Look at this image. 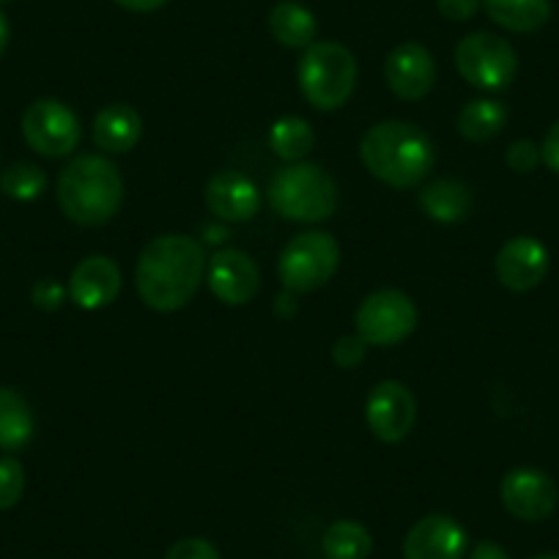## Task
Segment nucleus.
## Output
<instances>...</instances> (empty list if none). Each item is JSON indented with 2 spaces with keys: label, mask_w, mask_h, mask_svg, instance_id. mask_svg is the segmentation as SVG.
Segmentation results:
<instances>
[{
  "label": "nucleus",
  "mask_w": 559,
  "mask_h": 559,
  "mask_svg": "<svg viewBox=\"0 0 559 559\" xmlns=\"http://www.w3.org/2000/svg\"><path fill=\"white\" fill-rule=\"evenodd\" d=\"M206 250L185 234H163L143 247L134 266V288L143 305L157 313L181 310L206 277Z\"/></svg>",
  "instance_id": "nucleus-1"
},
{
  "label": "nucleus",
  "mask_w": 559,
  "mask_h": 559,
  "mask_svg": "<svg viewBox=\"0 0 559 559\" xmlns=\"http://www.w3.org/2000/svg\"><path fill=\"white\" fill-rule=\"evenodd\" d=\"M359 159L379 181L395 190H408L428 179L437 163V148L414 123L381 121L362 134Z\"/></svg>",
  "instance_id": "nucleus-2"
},
{
  "label": "nucleus",
  "mask_w": 559,
  "mask_h": 559,
  "mask_svg": "<svg viewBox=\"0 0 559 559\" xmlns=\"http://www.w3.org/2000/svg\"><path fill=\"white\" fill-rule=\"evenodd\" d=\"M58 206L83 228L110 223L123 206L121 170L105 154L74 157L58 176Z\"/></svg>",
  "instance_id": "nucleus-3"
},
{
  "label": "nucleus",
  "mask_w": 559,
  "mask_h": 559,
  "mask_svg": "<svg viewBox=\"0 0 559 559\" xmlns=\"http://www.w3.org/2000/svg\"><path fill=\"white\" fill-rule=\"evenodd\" d=\"M269 203L294 223H321L337 209V185L313 163H292L269 185Z\"/></svg>",
  "instance_id": "nucleus-4"
},
{
  "label": "nucleus",
  "mask_w": 559,
  "mask_h": 559,
  "mask_svg": "<svg viewBox=\"0 0 559 559\" xmlns=\"http://www.w3.org/2000/svg\"><path fill=\"white\" fill-rule=\"evenodd\" d=\"M299 88L316 110H341L357 85V61L337 41H313L299 61Z\"/></svg>",
  "instance_id": "nucleus-5"
},
{
  "label": "nucleus",
  "mask_w": 559,
  "mask_h": 559,
  "mask_svg": "<svg viewBox=\"0 0 559 559\" xmlns=\"http://www.w3.org/2000/svg\"><path fill=\"white\" fill-rule=\"evenodd\" d=\"M341 266V245L332 234L308 230L283 247L277 274L283 288L292 294H313L335 277Z\"/></svg>",
  "instance_id": "nucleus-6"
},
{
  "label": "nucleus",
  "mask_w": 559,
  "mask_h": 559,
  "mask_svg": "<svg viewBox=\"0 0 559 559\" xmlns=\"http://www.w3.org/2000/svg\"><path fill=\"white\" fill-rule=\"evenodd\" d=\"M455 67L461 78L480 91H504L519 72V56L502 36L477 31L455 47Z\"/></svg>",
  "instance_id": "nucleus-7"
},
{
  "label": "nucleus",
  "mask_w": 559,
  "mask_h": 559,
  "mask_svg": "<svg viewBox=\"0 0 559 559\" xmlns=\"http://www.w3.org/2000/svg\"><path fill=\"white\" fill-rule=\"evenodd\" d=\"M357 335L368 346H397L417 330V308L397 288H381L362 299L354 316Z\"/></svg>",
  "instance_id": "nucleus-8"
},
{
  "label": "nucleus",
  "mask_w": 559,
  "mask_h": 559,
  "mask_svg": "<svg viewBox=\"0 0 559 559\" xmlns=\"http://www.w3.org/2000/svg\"><path fill=\"white\" fill-rule=\"evenodd\" d=\"M23 134L41 157H69L80 143V118L63 102L36 99L23 116Z\"/></svg>",
  "instance_id": "nucleus-9"
},
{
  "label": "nucleus",
  "mask_w": 559,
  "mask_h": 559,
  "mask_svg": "<svg viewBox=\"0 0 559 559\" xmlns=\"http://www.w3.org/2000/svg\"><path fill=\"white\" fill-rule=\"evenodd\" d=\"M414 419H417V401L403 381H381L370 390L365 403V423L379 442H403L412 433Z\"/></svg>",
  "instance_id": "nucleus-10"
},
{
  "label": "nucleus",
  "mask_w": 559,
  "mask_h": 559,
  "mask_svg": "<svg viewBox=\"0 0 559 559\" xmlns=\"http://www.w3.org/2000/svg\"><path fill=\"white\" fill-rule=\"evenodd\" d=\"M504 510L521 521H543L557 510L559 491L557 483L540 469L521 466V469L508 472L499 486Z\"/></svg>",
  "instance_id": "nucleus-11"
},
{
  "label": "nucleus",
  "mask_w": 559,
  "mask_h": 559,
  "mask_svg": "<svg viewBox=\"0 0 559 559\" xmlns=\"http://www.w3.org/2000/svg\"><path fill=\"white\" fill-rule=\"evenodd\" d=\"M206 283L219 302L239 308V305L255 299L258 288H261V272L245 250L228 247V250H219L214 252V258H209Z\"/></svg>",
  "instance_id": "nucleus-12"
},
{
  "label": "nucleus",
  "mask_w": 559,
  "mask_h": 559,
  "mask_svg": "<svg viewBox=\"0 0 559 559\" xmlns=\"http://www.w3.org/2000/svg\"><path fill=\"white\" fill-rule=\"evenodd\" d=\"M384 80L395 96L406 102H419L431 94L433 83H437V63L423 45L403 41L386 56Z\"/></svg>",
  "instance_id": "nucleus-13"
},
{
  "label": "nucleus",
  "mask_w": 559,
  "mask_h": 559,
  "mask_svg": "<svg viewBox=\"0 0 559 559\" xmlns=\"http://www.w3.org/2000/svg\"><path fill=\"white\" fill-rule=\"evenodd\" d=\"M469 546L466 530L453 515L433 513L419 519L403 540V559H461Z\"/></svg>",
  "instance_id": "nucleus-14"
},
{
  "label": "nucleus",
  "mask_w": 559,
  "mask_h": 559,
  "mask_svg": "<svg viewBox=\"0 0 559 559\" xmlns=\"http://www.w3.org/2000/svg\"><path fill=\"white\" fill-rule=\"evenodd\" d=\"M497 277L504 288L524 294L537 288L548 274V250L535 236H513L497 252Z\"/></svg>",
  "instance_id": "nucleus-15"
},
{
  "label": "nucleus",
  "mask_w": 559,
  "mask_h": 559,
  "mask_svg": "<svg viewBox=\"0 0 559 559\" xmlns=\"http://www.w3.org/2000/svg\"><path fill=\"white\" fill-rule=\"evenodd\" d=\"M121 294V269L107 255H88L69 277V297L80 310H99Z\"/></svg>",
  "instance_id": "nucleus-16"
},
{
  "label": "nucleus",
  "mask_w": 559,
  "mask_h": 559,
  "mask_svg": "<svg viewBox=\"0 0 559 559\" xmlns=\"http://www.w3.org/2000/svg\"><path fill=\"white\" fill-rule=\"evenodd\" d=\"M206 206L225 223H247L261 209V192L245 174L219 170L206 185Z\"/></svg>",
  "instance_id": "nucleus-17"
},
{
  "label": "nucleus",
  "mask_w": 559,
  "mask_h": 559,
  "mask_svg": "<svg viewBox=\"0 0 559 559\" xmlns=\"http://www.w3.org/2000/svg\"><path fill=\"white\" fill-rule=\"evenodd\" d=\"M143 138V118L134 107L116 102L94 118V143L105 154H127Z\"/></svg>",
  "instance_id": "nucleus-18"
},
{
  "label": "nucleus",
  "mask_w": 559,
  "mask_h": 559,
  "mask_svg": "<svg viewBox=\"0 0 559 559\" xmlns=\"http://www.w3.org/2000/svg\"><path fill=\"white\" fill-rule=\"evenodd\" d=\"M472 206H475L472 187L461 179H437L419 190V209L433 223H464L472 214Z\"/></svg>",
  "instance_id": "nucleus-19"
},
{
  "label": "nucleus",
  "mask_w": 559,
  "mask_h": 559,
  "mask_svg": "<svg viewBox=\"0 0 559 559\" xmlns=\"http://www.w3.org/2000/svg\"><path fill=\"white\" fill-rule=\"evenodd\" d=\"M269 31L277 45L288 47V50H308L319 34V23L305 3L280 0L269 14Z\"/></svg>",
  "instance_id": "nucleus-20"
},
{
  "label": "nucleus",
  "mask_w": 559,
  "mask_h": 559,
  "mask_svg": "<svg viewBox=\"0 0 559 559\" xmlns=\"http://www.w3.org/2000/svg\"><path fill=\"white\" fill-rule=\"evenodd\" d=\"M483 9L510 34H535L551 17V0H483Z\"/></svg>",
  "instance_id": "nucleus-21"
},
{
  "label": "nucleus",
  "mask_w": 559,
  "mask_h": 559,
  "mask_svg": "<svg viewBox=\"0 0 559 559\" xmlns=\"http://www.w3.org/2000/svg\"><path fill=\"white\" fill-rule=\"evenodd\" d=\"M34 437V412L12 386H0V450H23Z\"/></svg>",
  "instance_id": "nucleus-22"
},
{
  "label": "nucleus",
  "mask_w": 559,
  "mask_h": 559,
  "mask_svg": "<svg viewBox=\"0 0 559 559\" xmlns=\"http://www.w3.org/2000/svg\"><path fill=\"white\" fill-rule=\"evenodd\" d=\"M269 146L283 163H302L316 146V132L305 118L283 116L269 129Z\"/></svg>",
  "instance_id": "nucleus-23"
},
{
  "label": "nucleus",
  "mask_w": 559,
  "mask_h": 559,
  "mask_svg": "<svg viewBox=\"0 0 559 559\" xmlns=\"http://www.w3.org/2000/svg\"><path fill=\"white\" fill-rule=\"evenodd\" d=\"M508 123V107L497 99H472L459 112V132L472 143H486L502 134Z\"/></svg>",
  "instance_id": "nucleus-24"
},
{
  "label": "nucleus",
  "mask_w": 559,
  "mask_h": 559,
  "mask_svg": "<svg viewBox=\"0 0 559 559\" xmlns=\"http://www.w3.org/2000/svg\"><path fill=\"white\" fill-rule=\"evenodd\" d=\"M326 559H368L373 551V537L359 521H335L324 532Z\"/></svg>",
  "instance_id": "nucleus-25"
},
{
  "label": "nucleus",
  "mask_w": 559,
  "mask_h": 559,
  "mask_svg": "<svg viewBox=\"0 0 559 559\" xmlns=\"http://www.w3.org/2000/svg\"><path fill=\"white\" fill-rule=\"evenodd\" d=\"M47 190V176L39 165L34 163H14L12 168H7L0 174V192L12 201L28 203L41 198V192Z\"/></svg>",
  "instance_id": "nucleus-26"
},
{
  "label": "nucleus",
  "mask_w": 559,
  "mask_h": 559,
  "mask_svg": "<svg viewBox=\"0 0 559 559\" xmlns=\"http://www.w3.org/2000/svg\"><path fill=\"white\" fill-rule=\"evenodd\" d=\"M25 493V469L17 459H0V510H12Z\"/></svg>",
  "instance_id": "nucleus-27"
},
{
  "label": "nucleus",
  "mask_w": 559,
  "mask_h": 559,
  "mask_svg": "<svg viewBox=\"0 0 559 559\" xmlns=\"http://www.w3.org/2000/svg\"><path fill=\"white\" fill-rule=\"evenodd\" d=\"M365 354H368V343L359 335H343L332 343V359H335L337 368L354 370L362 365Z\"/></svg>",
  "instance_id": "nucleus-28"
},
{
  "label": "nucleus",
  "mask_w": 559,
  "mask_h": 559,
  "mask_svg": "<svg viewBox=\"0 0 559 559\" xmlns=\"http://www.w3.org/2000/svg\"><path fill=\"white\" fill-rule=\"evenodd\" d=\"M504 159H508L510 170H515V174H532L543 163V154L535 140H515V143H510Z\"/></svg>",
  "instance_id": "nucleus-29"
},
{
  "label": "nucleus",
  "mask_w": 559,
  "mask_h": 559,
  "mask_svg": "<svg viewBox=\"0 0 559 559\" xmlns=\"http://www.w3.org/2000/svg\"><path fill=\"white\" fill-rule=\"evenodd\" d=\"M67 294L69 292L58 283V280L45 277L31 288V302L39 310H45V313H56V310H61L63 302H67Z\"/></svg>",
  "instance_id": "nucleus-30"
},
{
  "label": "nucleus",
  "mask_w": 559,
  "mask_h": 559,
  "mask_svg": "<svg viewBox=\"0 0 559 559\" xmlns=\"http://www.w3.org/2000/svg\"><path fill=\"white\" fill-rule=\"evenodd\" d=\"M165 559H219V551L203 537H185L168 548Z\"/></svg>",
  "instance_id": "nucleus-31"
},
{
  "label": "nucleus",
  "mask_w": 559,
  "mask_h": 559,
  "mask_svg": "<svg viewBox=\"0 0 559 559\" xmlns=\"http://www.w3.org/2000/svg\"><path fill=\"white\" fill-rule=\"evenodd\" d=\"M483 0H437V9L442 17L453 20V23H466L480 12Z\"/></svg>",
  "instance_id": "nucleus-32"
},
{
  "label": "nucleus",
  "mask_w": 559,
  "mask_h": 559,
  "mask_svg": "<svg viewBox=\"0 0 559 559\" xmlns=\"http://www.w3.org/2000/svg\"><path fill=\"white\" fill-rule=\"evenodd\" d=\"M540 154H543V163H546V168L551 170V174L559 176V121H554L551 127H548L546 138H543Z\"/></svg>",
  "instance_id": "nucleus-33"
},
{
  "label": "nucleus",
  "mask_w": 559,
  "mask_h": 559,
  "mask_svg": "<svg viewBox=\"0 0 559 559\" xmlns=\"http://www.w3.org/2000/svg\"><path fill=\"white\" fill-rule=\"evenodd\" d=\"M469 559H510V554L504 551V548L499 546V543L483 540V543H477L475 548H472Z\"/></svg>",
  "instance_id": "nucleus-34"
},
{
  "label": "nucleus",
  "mask_w": 559,
  "mask_h": 559,
  "mask_svg": "<svg viewBox=\"0 0 559 559\" xmlns=\"http://www.w3.org/2000/svg\"><path fill=\"white\" fill-rule=\"evenodd\" d=\"M116 3L121 9H127V12L148 14V12H157V9H163L168 0H116Z\"/></svg>",
  "instance_id": "nucleus-35"
},
{
  "label": "nucleus",
  "mask_w": 559,
  "mask_h": 559,
  "mask_svg": "<svg viewBox=\"0 0 559 559\" xmlns=\"http://www.w3.org/2000/svg\"><path fill=\"white\" fill-rule=\"evenodd\" d=\"M297 310H299L297 294L286 292L274 299V316H280V319H294V316H297Z\"/></svg>",
  "instance_id": "nucleus-36"
},
{
  "label": "nucleus",
  "mask_w": 559,
  "mask_h": 559,
  "mask_svg": "<svg viewBox=\"0 0 559 559\" xmlns=\"http://www.w3.org/2000/svg\"><path fill=\"white\" fill-rule=\"evenodd\" d=\"M9 39H12V25H9L7 14L0 12V56H3V52H7Z\"/></svg>",
  "instance_id": "nucleus-37"
},
{
  "label": "nucleus",
  "mask_w": 559,
  "mask_h": 559,
  "mask_svg": "<svg viewBox=\"0 0 559 559\" xmlns=\"http://www.w3.org/2000/svg\"><path fill=\"white\" fill-rule=\"evenodd\" d=\"M532 559H559V554H540V557H532Z\"/></svg>",
  "instance_id": "nucleus-38"
},
{
  "label": "nucleus",
  "mask_w": 559,
  "mask_h": 559,
  "mask_svg": "<svg viewBox=\"0 0 559 559\" xmlns=\"http://www.w3.org/2000/svg\"><path fill=\"white\" fill-rule=\"evenodd\" d=\"M0 3H7V0H0Z\"/></svg>",
  "instance_id": "nucleus-39"
}]
</instances>
